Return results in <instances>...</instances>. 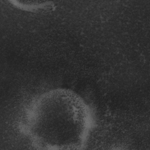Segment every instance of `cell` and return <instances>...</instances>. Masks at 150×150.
Listing matches in <instances>:
<instances>
[{"mask_svg":"<svg viewBox=\"0 0 150 150\" xmlns=\"http://www.w3.org/2000/svg\"><path fill=\"white\" fill-rule=\"evenodd\" d=\"M27 130L36 145L49 149H76L83 145L90 127L85 102L76 93L57 89L43 93L32 104Z\"/></svg>","mask_w":150,"mask_h":150,"instance_id":"1","label":"cell"}]
</instances>
